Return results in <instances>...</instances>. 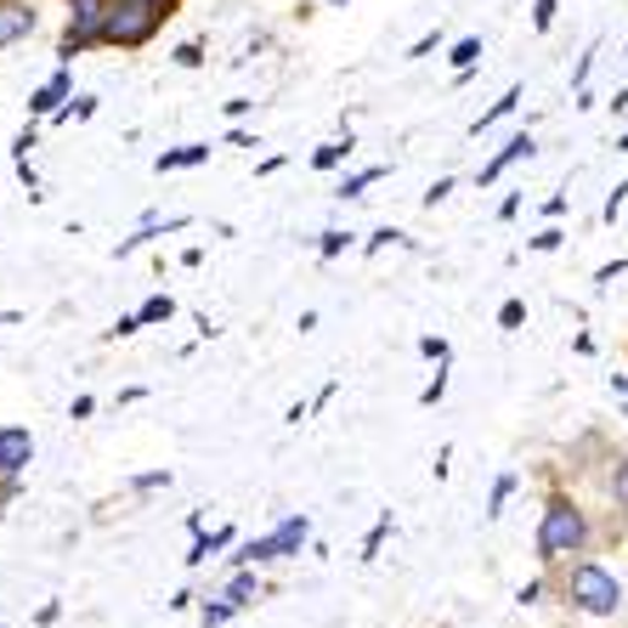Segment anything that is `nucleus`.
<instances>
[{"mask_svg": "<svg viewBox=\"0 0 628 628\" xmlns=\"http://www.w3.org/2000/svg\"><path fill=\"white\" fill-rule=\"evenodd\" d=\"M589 544V521L578 510V499L555 492L544 504V521H538V560H560V555H578Z\"/></svg>", "mask_w": 628, "mask_h": 628, "instance_id": "f257e3e1", "label": "nucleus"}, {"mask_svg": "<svg viewBox=\"0 0 628 628\" xmlns=\"http://www.w3.org/2000/svg\"><path fill=\"white\" fill-rule=\"evenodd\" d=\"M164 12L159 0H114V12H108V28H103V46H119V51H137L148 46L159 28H164Z\"/></svg>", "mask_w": 628, "mask_h": 628, "instance_id": "f03ea898", "label": "nucleus"}, {"mask_svg": "<svg viewBox=\"0 0 628 628\" xmlns=\"http://www.w3.org/2000/svg\"><path fill=\"white\" fill-rule=\"evenodd\" d=\"M567 601L589 617H612L623 606V583L606 572V567H594V560H578V567L567 572Z\"/></svg>", "mask_w": 628, "mask_h": 628, "instance_id": "7ed1b4c3", "label": "nucleus"}, {"mask_svg": "<svg viewBox=\"0 0 628 628\" xmlns=\"http://www.w3.org/2000/svg\"><path fill=\"white\" fill-rule=\"evenodd\" d=\"M35 23H40L35 0H0V51L28 40V35H35Z\"/></svg>", "mask_w": 628, "mask_h": 628, "instance_id": "20e7f679", "label": "nucleus"}, {"mask_svg": "<svg viewBox=\"0 0 628 628\" xmlns=\"http://www.w3.org/2000/svg\"><path fill=\"white\" fill-rule=\"evenodd\" d=\"M35 458V437L23 425H0V476H18Z\"/></svg>", "mask_w": 628, "mask_h": 628, "instance_id": "39448f33", "label": "nucleus"}, {"mask_svg": "<svg viewBox=\"0 0 628 628\" xmlns=\"http://www.w3.org/2000/svg\"><path fill=\"white\" fill-rule=\"evenodd\" d=\"M74 91V74H69V62H62V69L35 91V96H28V119H51L57 108H62V96H69Z\"/></svg>", "mask_w": 628, "mask_h": 628, "instance_id": "423d86ee", "label": "nucleus"}, {"mask_svg": "<svg viewBox=\"0 0 628 628\" xmlns=\"http://www.w3.org/2000/svg\"><path fill=\"white\" fill-rule=\"evenodd\" d=\"M533 153H538V148H533V137H510V142H504L499 153H492V159L481 164V176H476V182H481V187H492V182H499V176L510 171V164H521V159H533Z\"/></svg>", "mask_w": 628, "mask_h": 628, "instance_id": "0eeeda50", "label": "nucleus"}, {"mask_svg": "<svg viewBox=\"0 0 628 628\" xmlns=\"http://www.w3.org/2000/svg\"><path fill=\"white\" fill-rule=\"evenodd\" d=\"M312 538V521L306 515H283L272 533H267V544H272V560H283V555H301V544Z\"/></svg>", "mask_w": 628, "mask_h": 628, "instance_id": "6e6552de", "label": "nucleus"}, {"mask_svg": "<svg viewBox=\"0 0 628 628\" xmlns=\"http://www.w3.org/2000/svg\"><path fill=\"white\" fill-rule=\"evenodd\" d=\"M210 159V142H187V148H176V153H159L153 159V171L164 176V171H193V164H205Z\"/></svg>", "mask_w": 628, "mask_h": 628, "instance_id": "1a4fd4ad", "label": "nucleus"}, {"mask_svg": "<svg viewBox=\"0 0 628 628\" xmlns=\"http://www.w3.org/2000/svg\"><path fill=\"white\" fill-rule=\"evenodd\" d=\"M233 538H239L233 526H221V533H210V538H205V533H193V549H187V567H205V560H210V555H221V549L233 544Z\"/></svg>", "mask_w": 628, "mask_h": 628, "instance_id": "9d476101", "label": "nucleus"}, {"mask_svg": "<svg viewBox=\"0 0 628 628\" xmlns=\"http://www.w3.org/2000/svg\"><path fill=\"white\" fill-rule=\"evenodd\" d=\"M255 594H260V578H255L249 567H239V572H233V583H226V601H233V606L244 612V606L255 601Z\"/></svg>", "mask_w": 628, "mask_h": 628, "instance_id": "9b49d317", "label": "nucleus"}, {"mask_svg": "<svg viewBox=\"0 0 628 628\" xmlns=\"http://www.w3.org/2000/svg\"><path fill=\"white\" fill-rule=\"evenodd\" d=\"M515 103H521V85H510V91L499 96V103H492V108H487V114H481V119L470 125V137H481V130H487V125H499V119H504V114H510Z\"/></svg>", "mask_w": 628, "mask_h": 628, "instance_id": "f8f14e48", "label": "nucleus"}, {"mask_svg": "<svg viewBox=\"0 0 628 628\" xmlns=\"http://www.w3.org/2000/svg\"><path fill=\"white\" fill-rule=\"evenodd\" d=\"M447 62H453V69H458V74H470V69H476V62H481V40H476V35H465V40H458V46H453V57H447Z\"/></svg>", "mask_w": 628, "mask_h": 628, "instance_id": "ddd939ff", "label": "nucleus"}, {"mask_svg": "<svg viewBox=\"0 0 628 628\" xmlns=\"http://www.w3.org/2000/svg\"><path fill=\"white\" fill-rule=\"evenodd\" d=\"M340 159H351V137H346V142H323V148L312 153V171H335Z\"/></svg>", "mask_w": 628, "mask_h": 628, "instance_id": "4468645a", "label": "nucleus"}, {"mask_svg": "<svg viewBox=\"0 0 628 628\" xmlns=\"http://www.w3.org/2000/svg\"><path fill=\"white\" fill-rule=\"evenodd\" d=\"M176 317V301L171 294H153V301H142V323L153 328V323H171Z\"/></svg>", "mask_w": 628, "mask_h": 628, "instance_id": "2eb2a0df", "label": "nucleus"}, {"mask_svg": "<svg viewBox=\"0 0 628 628\" xmlns=\"http://www.w3.org/2000/svg\"><path fill=\"white\" fill-rule=\"evenodd\" d=\"M380 176H385V164H369V171H357V176H346V182H340V198H357L362 187H374Z\"/></svg>", "mask_w": 628, "mask_h": 628, "instance_id": "dca6fc26", "label": "nucleus"}, {"mask_svg": "<svg viewBox=\"0 0 628 628\" xmlns=\"http://www.w3.org/2000/svg\"><path fill=\"white\" fill-rule=\"evenodd\" d=\"M346 244H351V233H340V226H328V233L317 239V255H323V260H335Z\"/></svg>", "mask_w": 628, "mask_h": 628, "instance_id": "f3484780", "label": "nucleus"}, {"mask_svg": "<svg viewBox=\"0 0 628 628\" xmlns=\"http://www.w3.org/2000/svg\"><path fill=\"white\" fill-rule=\"evenodd\" d=\"M510 492H515V476H499V481H492V499H487V515H499V510L510 504Z\"/></svg>", "mask_w": 628, "mask_h": 628, "instance_id": "a211bd4d", "label": "nucleus"}, {"mask_svg": "<svg viewBox=\"0 0 628 628\" xmlns=\"http://www.w3.org/2000/svg\"><path fill=\"white\" fill-rule=\"evenodd\" d=\"M233 612H239V606L226 601V594H221V601H205V628H221V623L233 617Z\"/></svg>", "mask_w": 628, "mask_h": 628, "instance_id": "6ab92c4d", "label": "nucleus"}, {"mask_svg": "<svg viewBox=\"0 0 628 628\" xmlns=\"http://www.w3.org/2000/svg\"><path fill=\"white\" fill-rule=\"evenodd\" d=\"M612 499H617V510H628V458L612 470Z\"/></svg>", "mask_w": 628, "mask_h": 628, "instance_id": "aec40b11", "label": "nucleus"}, {"mask_svg": "<svg viewBox=\"0 0 628 628\" xmlns=\"http://www.w3.org/2000/svg\"><path fill=\"white\" fill-rule=\"evenodd\" d=\"M176 62H182V69H198V62H205V46H198V40L176 46Z\"/></svg>", "mask_w": 628, "mask_h": 628, "instance_id": "412c9836", "label": "nucleus"}, {"mask_svg": "<svg viewBox=\"0 0 628 628\" xmlns=\"http://www.w3.org/2000/svg\"><path fill=\"white\" fill-rule=\"evenodd\" d=\"M137 328H148V323H142V312H130V317H119V323L108 328V335H114V340H125V335H137Z\"/></svg>", "mask_w": 628, "mask_h": 628, "instance_id": "4be33fe9", "label": "nucleus"}, {"mask_svg": "<svg viewBox=\"0 0 628 628\" xmlns=\"http://www.w3.org/2000/svg\"><path fill=\"white\" fill-rule=\"evenodd\" d=\"M130 487H137V492H153V487H171V470H148V476H137V481H130Z\"/></svg>", "mask_w": 628, "mask_h": 628, "instance_id": "5701e85b", "label": "nucleus"}, {"mask_svg": "<svg viewBox=\"0 0 628 628\" xmlns=\"http://www.w3.org/2000/svg\"><path fill=\"white\" fill-rule=\"evenodd\" d=\"M623 205H628V182H617V187H612V198H606V210H601V216H606V221H617V210H623Z\"/></svg>", "mask_w": 628, "mask_h": 628, "instance_id": "b1692460", "label": "nucleus"}, {"mask_svg": "<svg viewBox=\"0 0 628 628\" xmlns=\"http://www.w3.org/2000/svg\"><path fill=\"white\" fill-rule=\"evenodd\" d=\"M35 142H40V125H23V137L12 142V153H18V159H28V148H35Z\"/></svg>", "mask_w": 628, "mask_h": 628, "instance_id": "393cba45", "label": "nucleus"}, {"mask_svg": "<svg viewBox=\"0 0 628 628\" xmlns=\"http://www.w3.org/2000/svg\"><path fill=\"white\" fill-rule=\"evenodd\" d=\"M521 317H526L521 301H504V306H499V323H504V328H521Z\"/></svg>", "mask_w": 628, "mask_h": 628, "instance_id": "a878e982", "label": "nucleus"}, {"mask_svg": "<svg viewBox=\"0 0 628 628\" xmlns=\"http://www.w3.org/2000/svg\"><path fill=\"white\" fill-rule=\"evenodd\" d=\"M555 12H560L555 0H538V7H533V28H549V23H555Z\"/></svg>", "mask_w": 628, "mask_h": 628, "instance_id": "bb28decb", "label": "nucleus"}, {"mask_svg": "<svg viewBox=\"0 0 628 628\" xmlns=\"http://www.w3.org/2000/svg\"><path fill=\"white\" fill-rule=\"evenodd\" d=\"M419 351H425V357H437V362H447V340H437V335H425Z\"/></svg>", "mask_w": 628, "mask_h": 628, "instance_id": "cd10ccee", "label": "nucleus"}, {"mask_svg": "<svg viewBox=\"0 0 628 628\" xmlns=\"http://www.w3.org/2000/svg\"><path fill=\"white\" fill-rule=\"evenodd\" d=\"M447 193H453V182H431V193H425V210H437Z\"/></svg>", "mask_w": 628, "mask_h": 628, "instance_id": "c85d7f7f", "label": "nucleus"}, {"mask_svg": "<svg viewBox=\"0 0 628 628\" xmlns=\"http://www.w3.org/2000/svg\"><path fill=\"white\" fill-rule=\"evenodd\" d=\"M396 239H403V233H396V226H380V233L369 239V255H374V249H385V244H396Z\"/></svg>", "mask_w": 628, "mask_h": 628, "instance_id": "c756f323", "label": "nucleus"}, {"mask_svg": "<svg viewBox=\"0 0 628 628\" xmlns=\"http://www.w3.org/2000/svg\"><path fill=\"white\" fill-rule=\"evenodd\" d=\"M96 414V396H74V408H69V419H91Z\"/></svg>", "mask_w": 628, "mask_h": 628, "instance_id": "7c9ffc66", "label": "nucleus"}, {"mask_svg": "<svg viewBox=\"0 0 628 628\" xmlns=\"http://www.w3.org/2000/svg\"><path fill=\"white\" fill-rule=\"evenodd\" d=\"M533 249H560V233L549 226V233H538V239H533Z\"/></svg>", "mask_w": 628, "mask_h": 628, "instance_id": "2f4dec72", "label": "nucleus"}, {"mask_svg": "<svg viewBox=\"0 0 628 628\" xmlns=\"http://www.w3.org/2000/svg\"><path fill=\"white\" fill-rule=\"evenodd\" d=\"M612 391H623V396H628V374H612Z\"/></svg>", "mask_w": 628, "mask_h": 628, "instance_id": "473e14b6", "label": "nucleus"}, {"mask_svg": "<svg viewBox=\"0 0 628 628\" xmlns=\"http://www.w3.org/2000/svg\"><path fill=\"white\" fill-rule=\"evenodd\" d=\"M159 7H164V12H176V7H182V0H159Z\"/></svg>", "mask_w": 628, "mask_h": 628, "instance_id": "72a5a7b5", "label": "nucleus"}, {"mask_svg": "<svg viewBox=\"0 0 628 628\" xmlns=\"http://www.w3.org/2000/svg\"><path fill=\"white\" fill-rule=\"evenodd\" d=\"M7 323H18V312H7V317H0V328H7Z\"/></svg>", "mask_w": 628, "mask_h": 628, "instance_id": "f704fd0d", "label": "nucleus"}, {"mask_svg": "<svg viewBox=\"0 0 628 628\" xmlns=\"http://www.w3.org/2000/svg\"><path fill=\"white\" fill-rule=\"evenodd\" d=\"M335 7H346V0H335Z\"/></svg>", "mask_w": 628, "mask_h": 628, "instance_id": "c9c22d12", "label": "nucleus"}]
</instances>
